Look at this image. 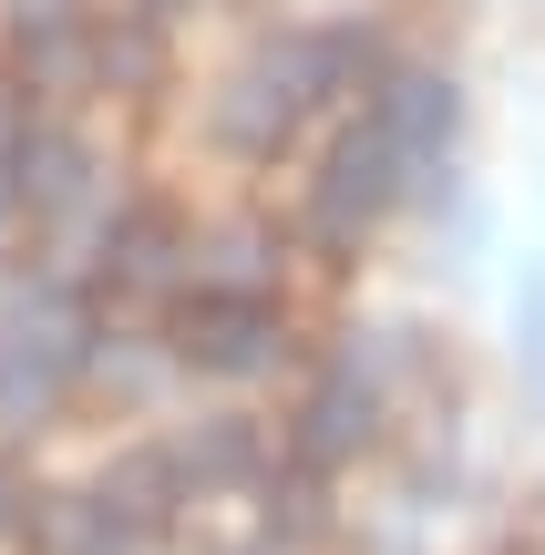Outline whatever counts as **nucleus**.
<instances>
[{
  "instance_id": "nucleus-14",
  "label": "nucleus",
  "mask_w": 545,
  "mask_h": 555,
  "mask_svg": "<svg viewBox=\"0 0 545 555\" xmlns=\"http://www.w3.org/2000/svg\"><path fill=\"white\" fill-rule=\"evenodd\" d=\"M217 288L268 298V237H258V227H226V237H217Z\"/></svg>"
},
{
  "instance_id": "nucleus-15",
  "label": "nucleus",
  "mask_w": 545,
  "mask_h": 555,
  "mask_svg": "<svg viewBox=\"0 0 545 555\" xmlns=\"http://www.w3.org/2000/svg\"><path fill=\"white\" fill-rule=\"evenodd\" d=\"M515 330H525V360H535V401H545V288H525V309H515Z\"/></svg>"
},
{
  "instance_id": "nucleus-9",
  "label": "nucleus",
  "mask_w": 545,
  "mask_h": 555,
  "mask_svg": "<svg viewBox=\"0 0 545 555\" xmlns=\"http://www.w3.org/2000/svg\"><path fill=\"white\" fill-rule=\"evenodd\" d=\"M176 217H165V206H124L114 217V237H103V278H114V288H144V278H165L176 268Z\"/></svg>"
},
{
  "instance_id": "nucleus-19",
  "label": "nucleus",
  "mask_w": 545,
  "mask_h": 555,
  "mask_svg": "<svg viewBox=\"0 0 545 555\" xmlns=\"http://www.w3.org/2000/svg\"><path fill=\"white\" fill-rule=\"evenodd\" d=\"M0 371H11V330H0Z\"/></svg>"
},
{
  "instance_id": "nucleus-1",
  "label": "nucleus",
  "mask_w": 545,
  "mask_h": 555,
  "mask_svg": "<svg viewBox=\"0 0 545 555\" xmlns=\"http://www.w3.org/2000/svg\"><path fill=\"white\" fill-rule=\"evenodd\" d=\"M340 93V62H329V31H288L268 41L258 62H247L237 82L217 93V134L237 144V155H278L288 134H299L320 103Z\"/></svg>"
},
{
  "instance_id": "nucleus-20",
  "label": "nucleus",
  "mask_w": 545,
  "mask_h": 555,
  "mask_svg": "<svg viewBox=\"0 0 545 555\" xmlns=\"http://www.w3.org/2000/svg\"><path fill=\"white\" fill-rule=\"evenodd\" d=\"M155 11H176V0H155Z\"/></svg>"
},
{
  "instance_id": "nucleus-2",
  "label": "nucleus",
  "mask_w": 545,
  "mask_h": 555,
  "mask_svg": "<svg viewBox=\"0 0 545 555\" xmlns=\"http://www.w3.org/2000/svg\"><path fill=\"white\" fill-rule=\"evenodd\" d=\"M402 144L381 134V124H361V134H340L329 144V165H320V185H309V237L320 247H361L371 227L391 217V196H402Z\"/></svg>"
},
{
  "instance_id": "nucleus-16",
  "label": "nucleus",
  "mask_w": 545,
  "mask_h": 555,
  "mask_svg": "<svg viewBox=\"0 0 545 555\" xmlns=\"http://www.w3.org/2000/svg\"><path fill=\"white\" fill-rule=\"evenodd\" d=\"M268 515L299 535V525H320V494H309V483H288V494H268Z\"/></svg>"
},
{
  "instance_id": "nucleus-13",
  "label": "nucleus",
  "mask_w": 545,
  "mask_h": 555,
  "mask_svg": "<svg viewBox=\"0 0 545 555\" xmlns=\"http://www.w3.org/2000/svg\"><path fill=\"white\" fill-rule=\"evenodd\" d=\"M155 62H165L155 21H114V31L93 41V73H103V82H155Z\"/></svg>"
},
{
  "instance_id": "nucleus-3",
  "label": "nucleus",
  "mask_w": 545,
  "mask_h": 555,
  "mask_svg": "<svg viewBox=\"0 0 545 555\" xmlns=\"http://www.w3.org/2000/svg\"><path fill=\"white\" fill-rule=\"evenodd\" d=\"M176 350L196 360V371H226V380L268 371V360L288 350V330H278V298H237V288H206V298H185V309H176Z\"/></svg>"
},
{
  "instance_id": "nucleus-12",
  "label": "nucleus",
  "mask_w": 545,
  "mask_h": 555,
  "mask_svg": "<svg viewBox=\"0 0 545 555\" xmlns=\"http://www.w3.org/2000/svg\"><path fill=\"white\" fill-rule=\"evenodd\" d=\"M176 463H185L196 483H247V474H258V433H247V422H206Z\"/></svg>"
},
{
  "instance_id": "nucleus-18",
  "label": "nucleus",
  "mask_w": 545,
  "mask_h": 555,
  "mask_svg": "<svg viewBox=\"0 0 545 555\" xmlns=\"http://www.w3.org/2000/svg\"><path fill=\"white\" fill-rule=\"evenodd\" d=\"M0 206H11V165H0Z\"/></svg>"
},
{
  "instance_id": "nucleus-7",
  "label": "nucleus",
  "mask_w": 545,
  "mask_h": 555,
  "mask_svg": "<svg viewBox=\"0 0 545 555\" xmlns=\"http://www.w3.org/2000/svg\"><path fill=\"white\" fill-rule=\"evenodd\" d=\"M176 494H185V463L176 453H124L114 474H103V515H114L124 535H155V525L176 515Z\"/></svg>"
},
{
  "instance_id": "nucleus-17",
  "label": "nucleus",
  "mask_w": 545,
  "mask_h": 555,
  "mask_svg": "<svg viewBox=\"0 0 545 555\" xmlns=\"http://www.w3.org/2000/svg\"><path fill=\"white\" fill-rule=\"evenodd\" d=\"M21 525H31V494H21L11 463H0V535H21Z\"/></svg>"
},
{
  "instance_id": "nucleus-5",
  "label": "nucleus",
  "mask_w": 545,
  "mask_h": 555,
  "mask_svg": "<svg viewBox=\"0 0 545 555\" xmlns=\"http://www.w3.org/2000/svg\"><path fill=\"white\" fill-rule=\"evenodd\" d=\"M361 442H371V380H361V360H340V371L299 401V463L329 474V463H350Z\"/></svg>"
},
{
  "instance_id": "nucleus-8",
  "label": "nucleus",
  "mask_w": 545,
  "mask_h": 555,
  "mask_svg": "<svg viewBox=\"0 0 545 555\" xmlns=\"http://www.w3.org/2000/svg\"><path fill=\"white\" fill-rule=\"evenodd\" d=\"M82 350H93V339H82V309L62 288H41V298H21V319H11V360H31V371H82Z\"/></svg>"
},
{
  "instance_id": "nucleus-6",
  "label": "nucleus",
  "mask_w": 545,
  "mask_h": 555,
  "mask_svg": "<svg viewBox=\"0 0 545 555\" xmlns=\"http://www.w3.org/2000/svg\"><path fill=\"white\" fill-rule=\"evenodd\" d=\"M11 196L31 206V217H62V206L93 196V155H82L73 134H21V155H11Z\"/></svg>"
},
{
  "instance_id": "nucleus-11",
  "label": "nucleus",
  "mask_w": 545,
  "mask_h": 555,
  "mask_svg": "<svg viewBox=\"0 0 545 555\" xmlns=\"http://www.w3.org/2000/svg\"><path fill=\"white\" fill-rule=\"evenodd\" d=\"M21 73L52 82V93H73V82L93 73V41H82L73 21H41V31H21Z\"/></svg>"
},
{
  "instance_id": "nucleus-4",
  "label": "nucleus",
  "mask_w": 545,
  "mask_h": 555,
  "mask_svg": "<svg viewBox=\"0 0 545 555\" xmlns=\"http://www.w3.org/2000/svg\"><path fill=\"white\" fill-rule=\"evenodd\" d=\"M371 124H381V134L402 144L412 165H432V155L453 144V124H464V93H453L443 73H391L381 103H371Z\"/></svg>"
},
{
  "instance_id": "nucleus-10",
  "label": "nucleus",
  "mask_w": 545,
  "mask_h": 555,
  "mask_svg": "<svg viewBox=\"0 0 545 555\" xmlns=\"http://www.w3.org/2000/svg\"><path fill=\"white\" fill-rule=\"evenodd\" d=\"M21 535H41L52 555H103V535H124V525L103 515V494H31V525Z\"/></svg>"
}]
</instances>
